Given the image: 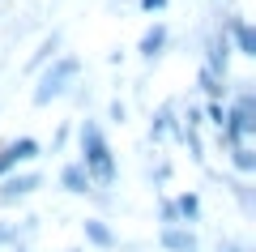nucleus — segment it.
<instances>
[{"label":"nucleus","mask_w":256,"mask_h":252,"mask_svg":"<svg viewBox=\"0 0 256 252\" xmlns=\"http://www.w3.org/2000/svg\"><path fill=\"white\" fill-rule=\"evenodd\" d=\"M196 86L205 90V99H226V81H222V77H214L210 69H201V73H196Z\"/></svg>","instance_id":"nucleus-16"},{"label":"nucleus","mask_w":256,"mask_h":252,"mask_svg":"<svg viewBox=\"0 0 256 252\" xmlns=\"http://www.w3.org/2000/svg\"><path fill=\"white\" fill-rule=\"evenodd\" d=\"M60 52H64V30H52V35H47L43 43L34 47V56H30V60H26V73H30V77H34V73L43 69V64H52V60H56V56H60Z\"/></svg>","instance_id":"nucleus-12"},{"label":"nucleus","mask_w":256,"mask_h":252,"mask_svg":"<svg viewBox=\"0 0 256 252\" xmlns=\"http://www.w3.org/2000/svg\"><path fill=\"white\" fill-rule=\"evenodd\" d=\"M107 120H111V124H124V120H128V103H124V99H111Z\"/></svg>","instance_id":"nucleus-20"},{"label":"nucleus","mask_w":256,"mask_h":252,"mask_svg":"<svg viewBox=\"0 0 256 252\" xmlns=\"http://www.w3.org/2000/svg\"><path fill=\"white\" fill-rule=\"evenodd\" d=\"M18 243V222H0V248H13Z\"/></svg>","instance_id":"nucleus-21"},{"label":"nucleus","mask_w":256,"mask_h":252,"mask_svg":"<svg viewBox=\"0 0 256 252\" xmlns=\"http://www.w3.org/2000/svg\"><path fill=\"white\" fill-rule=\"evenodd\" d=\"M38 154H43V141H38V137H30V133L13 137V141H0V180H4L9 171H22V167H30Z\"/></svg>","instance_id":"nucleus-3"},{"label":"nucleus","mask_w":256,"mask_h":252,"mask_svg":"<svg viewBox=\"0 0 256 252\" xmlns=\"http://www.w3.org/2000/svg\"><path fill=\"white\" fill-rule=\"evenodd\" d=\"M222 35H226V43H230V52H235V56L256 60V30H252V22H248V18L230 13V18L222 22Z\"/></svg>","instance_id":"nucleus-6"},{"label":"nucleus","mask_w":256,"mask_h":252,"mask_svg":"<svg viewBox=\"0 0 256 252\" xmlns=\"http://www.w3.org/2000/svg\"><path fill=\"white\" fill-rule=\"evenodd\" d=\"M73 137H77V162L86 167L90 184H94V188H116L120 167H116V150H111L102 124H98L94 116H86V120H77Z\"/></svg>","instance_id":"nucleus-1"},{"label":"nucleus","mask_w":256,"mask_h":252,"mask_svg":"<svg viewBox=\"0 0 256 252\" xmlns=\"http://www.w3.org/2000/svg\"><path fill=\"white\" fill-rule=\"evenodd\" d=\"M201 69H210L214 77H222V81L230 77V43H226L222 30H214V35L205 39V64Z\"/></svg>","instance_id":"nucleus-7"},{"label":"nucleus","mask_w":256,"mask_h":252,"mask_svg":"<svg viewBox=\"0 0 256 252\" xmlns=\"http://www.w3.org/2000/svg\"><path fill=\"white\" fill-rule=\"evenodd\" d=\"M158 248L162 252H201V239L192 226H158Z\"/></svg>","instance_id":"nucleus-9"},{"label":"nucleus","mask_w":256,"mask_h":252,"mask_svg":"<svg viewBox=\"0 0 256 252\" xmlns=\"http://www.w3.org/2000/svg\"><path fill=\"white\" fill-rule=\"evenodd\" d=\"M175 209H180V222L184 226H196L201 222V192H192V188H184V192H175Z\"/></svg>","instance_id":"nucleus-13"},{"label":"nucleus","mask_w":256,"mask_h":252,"mask_svg":"<svg viewBox=\"0 0 256 252\" xmlns=\"http://www.w3.org/2000/svg\"><path fill=\"white\" fill-rule=\"evenodd\" d=\"M82 235H86V243H90V248H98V252H111V248H116V231H111V226H107V218H98V214H94V218H82Z\"/></svg>","instance_id":"nucleus-11"},{"label":"nucleus","mask_w":256,"mask_h":252,"mask_svg":"<svg viewBox=\"0 0 256 252\" xmlns=\"http://www.w3.org/2000/svg\"><path fill=\"white\" fill-rule=\"evenodd\" d=\"M56 184H60V188L64 192H68V197H90V192H94V184H90V175H86V167H82V162H64V167H60V175H56Z\"/></svg>","instance_id":"nucleus-10"},{"label":"nucleus","mask_w":256,"mask_h":252,"mask_svg":"<svg viewBox=\"0 0 256 252\" xmlns=\"http://www.w3.org/2000/svg\"><path fill=\"white\" fill-rule=\"evenodd\" d=\"M230 154V167L239 175H256V141H239V145H226Z\"/></svg>","instance_id":"nucleus-14"},{"label":"nucleus","mask_w":256,"mask_h":252,"mask_svg":"<svg viewBox=\"0 0 256 252\" xmlns=\"http://www.w3.org/2000/svg\"><path fill=\"white\" fill-rule=\"evenodd\" d=\"M68 137H73V124H60V133H56V150H64Z\"/></svg>","instance_id":"nucleus-24"},{"label":"nucleus","mask_w":256,"mask_h":252,"mask_svg":"<svg viewBox=\"0 0 256 252\" xmlns=\"http://www.w3.org/2000/svg\"><path fill=\"white\" fill-rule=\"evenodd\" d=\"M222 120H226V99H210V103H205V111H201V124L222 128Z\"/></svg>","instance_id":"nucleus-17"},{"label":"nucleus","mask_w":256,"mask_h":252,"mask_svg":"<svg viewBox=\"0 0 256 252\" xmlns=\"http://www.w3.org/2000/svg\"><path fill=\"white\" fill-rule=\"evenodd\" d=\"M166 47H171V26H166V22H154V26L146 30V35L137 39V56L146 64H154V60H162V52Z\"/></svg>","instance_id":"nucleus-8"},{"label":"nucleus","mask_w":256,"mask_h":252,"mask_svg":"<svg viewBox=\"0 0 256 252\" xmlns=\"http://www.w3.org/2000/svg\"><path fill=\"white\" fill-rule=\"evenodd\" d=\"M171 158H166V154H154V162H150V180H154V188H162L166 180H171Z\"/></svg>","instance_id":"nucleus-18"},{"label":"nucleus","mask_w":256,"mask_h":252,"mask_svg":"<svg viewBox=\"0 0 256 252\" xmlns=\"http://www.w3.org/2000/svg\"><path fill=\"white\" fill-rule=\"evenodd\" d=\"M218 252H252V248L239 243V239H218Z\"/></svg>","instance_id":"nucleus-23"},{"label":"nucleus","mask_w":256,"mask_h":252,"mask_svg":"<svg viewBox=\"0 0 256 252\" xmlns=\"http://www.w3.org/2000/svg\"><path fill=\"white\" fill-rule=\"evenodd\" d=\"M38 188H43V171H34V167H22V171H9L4 180H0V205H18V201L34 197Z\"/></svg>","instance_id":"nucleus-4"},{"label":"nucleus","mask_w":256,"mask_h":252,"mask_svg":"<svg viewBox=\"0 0 256 252\" xmlns=\"http://www.w3.org/2000/svg\"><path fill=\"white\" fill-rule=\"evenodd\" d=\"M158 226H184L180 222V209H175L171 197H158Z\"/></svg>","instance_id":"nucleus-19"},{"label":"nucleus","mask_w":256,"mask_h":252,"mask_svg":"<svg viewBox=\"0 0 256 252\" xmlns=\"http://www.w3.org/2000/svg\"><path fill=\"white\" fill-rule=\"evenodd\" d=\"M77 77H82V60H77L73 52H60L52 64H43V69L34 73V90H30V103L34 107H52V103L68 99L77 86Z\"/></svg>","instance_id":"nucleus-2"},{"label":"nucleus","mask_w":256,"mask_h":252,"mask_svg":"<svg viewBox=\"0 0 256 252\" xmlns=\"http://www.w3.org/2000/svg\"><path fill=\"white\" fill-rule=\"evenodd\" d=\"M222 184H226V192L239 201V209H244L248 218L256 214V201H252V188H248V180H235V175H222Z\"/></svg>","instance_id":"nucleus-15"},{"label":"nucleus","mask_w":256,"mask_h":252,"mask_svg":"<svg viewBox=\"0 0 256 252\" xmlns=\"http://www.w3.org/2000/svg\"><path fill=\"white\" fill-rule=\"evenodd\" d=\"M166 137H171V141L184 137V120H180V103H175V99L158 103L154 116H150V145H162Z\"/></svg>","instance_id":"nucleus-5"},{"label":"nucleus","mask_w":256,"mask_h":252,"mask_svg":"<svg viewBox=\"0 0 256 252\" xmlns=\"http://www.w3.org/2000/svg\"><path fill=\"white\" fill-rule=\"evenodd\" d=\"M137 5H141V13H166L171 0H137Z\"/></svg>","instance_id":"nucleus-22"}]
</instances>
